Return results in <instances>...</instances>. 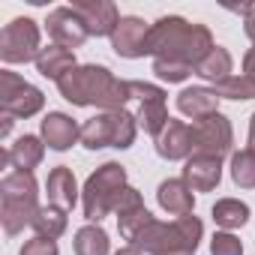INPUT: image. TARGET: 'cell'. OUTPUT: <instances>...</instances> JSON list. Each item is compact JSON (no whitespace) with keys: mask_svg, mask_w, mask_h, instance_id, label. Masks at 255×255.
I'll list each match as a JSON object with an SVG mask.
<instances>
[{"mask_svg":"<svg viewBox=\"0 0 255 255\" xmlns=\"http://www.w3.org/2000/svg\"><path fill=\"white\" fill-rule=\"evenodd\" d=\"M57 90L66 102H72L78 108L96 105L102 111H123V105L132 99L129 81L117 78L108 66H99V63L75 66L72 72H66L57 81Z\"/></svg>","mask_w":255,"mask_h":255,"instance_id":"1","label":"cell"},{"mask_svg":"<svg viewBox=\"0 0 255 255\" xmlns=\"http://www.w3.org/2000/svg\"><path fill=\"white\" fill-rule=\"evenodd\" d=\"M213 33L207 24L186 21L180 15H162L150 24V54L153 60H177L195 69V63L213 48Z\"/></svg>","mask_w":255,"mask_h":255,"instance_id":"2","label":"cell"},{"mask_svg":"<svg viewBox=\"0 0 255 255\" xmlns=\"http://www.w3.org/2000/svg\"><path fill=\"white\" fill-rule=\"evenodd\" d=\"M201 237H204L201 219L195 213H186V216H177L171 222L153 219L138 234V240L132 246L141 249L144 255H195Z\"/></svg>","mask_w":255,"mask_h":255,"instance_id":"3","label":"cell"},{"mask_svg":"<svg viewBox=\"0 0 255 255\" xmlns=\"http://www.w3.org/2000/svg\"><path fill=\"white\" fill-rule=\"evenodd\" d=\"M39 210V183L33 171H9L0 180V222L9 237L21 234L24 225H33Z\"/></svg>","mask_w":255,"mask_h":255,"instance_id":"4","label":"cell"},{"mask_svg":"<svg viewBox=\"0 0 255 255\" xmlns=\"http://www.w3.org/2000/svg\"><path fill=\"white\" fill-rule=\"evenodd\" d=\"M129 186L126 183V168L120 162H102L84 183L81 189V207H84V219L87 222H102L114 207L120 192Z\"/></svg>","mask_w":255,"mask_h":255,"instance_id":"5","label":"cell"},{"mask_svg":"<svg viewBox=\"0 0 255 255\" xmlns=\"http://www.w3.org/2000/svg\"><path fill=\"white\" fill-rule=\"evenodd\" d=\"M135 132H138L135 114H129L126 108L123 111H102L81 126V144L87 150H102V147L126 150V147H132Z\"/></svg>","mask_w":255,"mask_h":255,"instance_id":"6","label":"cell"},{"mask_svg":"<svg viewBox=\"0 0 255 255\" xmlns=\"http://www.w3.org/2000/svg\"><path fill=\"white\" fill-rule=\"evenodd\" d=\"M42 105H45V93L36 84L24 81L21 75H15L9 69H0V108H3V114L27 120L33 114H39Z\"/></svg>","mask_w":255,"mask_h":255,"instance_id":"7","label":"cell"},{"mask_svg":"<svg viewBox=\"0 0 255 255\" xmlns=\"http://www.w3.org/2000/svg\"><path fill=\"white\" fill-rule=\"evenodd\" d=\"M39 24L33 18H12L0 30V60L3 63H36L39 57Z\"/></svg>","mask_w":255,"mask_h":255,"instance_id":"8","label":"cell"},{"mask_svg":"<svg viewBox=\"0 0 255 255\" xmlns=\"http://www.w3.org/2000/svg\"><path fill=\"white\" fill-rule=\"evenodd\" d=\"M192 144L198 156H216L225 159L228 153H234V129H231V120L216 111L198 123H192Z\"/></svg>","mask_w":255,"mask_h":255,"instance_id":"9","label":"cell"},{"mask_svg":"<svg viewBox=\"0 0 255 255\" xmlns=\"http://www.w3.org/2000/svg\"><path fill=\"white\" fill-rule=\"evenodd\" d=\"M111 48L117 57L126 60H138L150 54V24L138 15H123L117 30L111 33Z\"/></svg>","mask_w":255,"mask_h":255,"instance_id":"10","label":"cell"},{"mask_svg":"<svg viewBox=\"0 0 255 255\" xmlns=\"http://www.w3.org/2000/svg\"><path fill=\"white\" fill-rule=\"evenodd\" d=\"M45 30H48V36H51L54 45H63V48H69V51L81 48V45L87 42V36H90L87 27H84V21H81V15H78L72 6H57V9H51L48 18H45Z\"/></svg>","mask_w":255,"mask_h":255,"instance_id":"11","label":"cell"},{"mask_svg":"<svg viewBox=\"0 0 255 255\" xmlns=\"http://www.w3.org/2000/svg\"><path fill=\"white\" fill-rule=\"evenodd\" d=\"M72 9L81 15L90 36H108L111 39V33L117 30V24L123 18L111 0H72Z\"/></svg>","mask_w":255,"mask_h":255,"instance_id":"12","label":"cell"},{"mask_svg":"<svg viewBox=\"0 0 255 255\" xmlns=\"http://www.w3.org/2000/svg\"><path fill=\"white\" fill-rule=\"evenodd\" d=\"M39 138L45 141V147L63 153L69 150L75 141H81V126L72 120V114L66 111H48L39 123Z\"/></svg>","mask_w":255,"mask_h":255,"instance_id":"13","label":"cell"},{"mask_svg":"<svg viewBox=\"0 0 255 255\" xmlns=\"http://www.w3.org/2000/svg\"><path fill=\"white\" fill-rule=\"evenodd\" d=\"M195 150L192 144V126L183 123V120H168V126L162 129V135L156 138V153L168 162H177V159H189Z\"/></svg>","mask_w":255,"mask_h":255,"instance_id":"14","label":"cell"},{"mask_svg":"<svg viewBox=\"0 0 255 255\" xmlns=\"http://www.w3.org/2000/svg\"><path fill=\"white\" fill-rule=\"evenodd\" d=\"M183 180L192 192H213L222 180V159L192 153L183 165Z\"/></svg>","mask_w":255,"mask_h":255,"instance_id":"15","label":"cell"},{"mask_svg":"<svg viewBox=\"0 0 255 255\" xmlns=\"http://www.w3.org/2000/svg\"><path fill=\"white\" fill-rule=\"evenodd\" d=\"M45 195H48V204H54L66 213L78 204V183H75V174H72L69 165H57V168L48 171Z\"/></svg>","mask_w":255,"mask_h":255,"instance_id":"16","label":"cell"},{"mask_svg":"<svg viewBox=\"0 0 255 255\" xmlns=\"http://www.w3.org/2000/svg\"><path fill=\"white\" fill-rule=\"evenodd\" d=\"M156 201H159V207H162L168 216H174V219L195 210V195H192V189L186 186L183 177H168V180H162L159 189H156Z\"/></svg>","mask_w":255,"mask_h":255,"instance_id":"17","label":"cell"},{"mask_svg":"<svg viewBox=\"0 0 255 255\" xmlns=\"http://www.w3.org/2000/svg\"><path fill=\"white\" fill-rule=\"evenodd\" d=\"M177 111L183 117H192V123H198L219 111V96L213 87H183L177 93Z\"/></svg>","mask_w":255,"mask_h":255,"instance_id":"18","label":"cell"},{"mask_svg":"<svg viewBox=\"0 0 255 255\" xmlns=\"http://www.w3.org/2000/svg\"><path fill=\"white\" fill-rule=\"evenodd\" d=\"M78 63H75V51H69V48H63V45H45L42 51H39V57H36V72L42 75V78H51L54 84L66 75V72H72Z\"/></svg>","mask_w":255,"mask_h":255,"instance_id":"19","label":"cell"},{"mask_svg":"<svg viewBox=\"0 0 255 255\" xmlns=\"http://www.w3.org/2000/svg\"><path fill=\"white\" fill-rule=\"evenodd\" d=\"M45 156V141L39 135H21L9 147V162L15 171H33Z\"/></svg>","mask_w":255,"mask_h":255,"instance_id":"20","label":"cell"},{"mask_svg":"<svg viewBox=\"0 0 255 255\" xmlns=\"http://www.w3.org/2000/svg\"><path fill=\"white\" fill-rule=\"evenodd\" d=\"M231 66H234V60H231L228 48L213 45V48H210V51H207L198 63H195V75H198V78H204V81L219 84V81L231 78Z\"/></svg>","mask_w":255,"mask_h":255,"instance_id":"21","label":"cell"},{"mask_svg":"<svg viewBox=\"0 0 255 255\" xmlns=\"http://www.w3.org/2000/svg\"><path fill=\"white\" fill-rule=\"evenodd\" d=\"M72 249H75V255H111L108 231L102 225H96V222H87L84 228L75 231Z\"/></svg>","mask_w":255,"mask_h":255,"instance_id":"22","label":"cell"},{"mask_svg":"<svg viewBox=\"0 0 255 255\" xmlns=\"http://www.w3.org/2000/svg\"><path fill=\"white\" fill-rule=\"evenodd\" d=\"M210 216L222 231H234V228H243L249 222V204L240 198H219L213 204Z\"/></svg>","mask_w":255,"mask_h":255,"instance_id":"23","label":"cell"},{"mask_svg":"<svg viewBox=\"0 0 255 255\" xmlns=\"http://www.w3.org/2000/svg\"><path fill=\"white\" fill-rule=\"evenodd\" d=\"M135 120H138V126L156 141L159 135H162V129L168 126V105H165V99H150V102H138V114H135Z\"/></svg>","mask_w":255,"mask_h":255,"instance_id":"24","label":"cell"},{"mask_svg":"<svg viewBox=\"0 0 255 255\" xmlns=\"http://www.w3.org/2000/svg\"><path fill=\"white\" fill-rule=\"evenodd\" d=\"M156 216L144 207V204H138V207H129V210H123V213H117V231H120V237L126 240V246H132L135 240H138V234L153 222Z\"/></svg>","mask_w":255,"mask_h":255,"instance_id":"25","label":"cell"},{"mask_svg":"<svg viewBox=\"0 0 255 255\" xmlns=\"http://www.w3.org/2000/svg\"><path fill=\"white\" fill-rule=\"evenodd\" d=\"M66 228H69V216H66V210H60L54 204H45L33 219L36 237H45V240H57Z\"/></svg>","mask_w":255,"mask_h":255,"instance_id":"26","label":"cell"},{"mask_svg":"<svg viewBox=\"0 0 255 255\" xmlns=\"http://www.w3.org/2000/svg\"><path fill=\"white\" fill-rule=\"evenodd\" d=\"M213 90H216V96L219 99H234V102H246V99H255V78H249V75H231V78H225V81H219V84H213Z\"/></svg>","mask_w":255,"mask_h":255,"instance_id":"27","label":"cell"},{"mask_svg":"<svg viewBox=\"0 0 255 255\" xmlns=\"http://www.w3.org/2000/svg\"><path fill=\"white\" fill-rule=\"evenodd\" d=\"M231 180L240 189H255V150L243 147L231 153Z\"/></svg>","mask_w":255,"mask_h":255,"instance_id":"28","label":"cell"},{"mask_svg":"<svg viewBox=\"0 0 255 255\" xmlns=\"http://www.w3.org/2000/svg\"><path fill=\"white\" fill-rule=\"evenodd\" d=\"M195 69L186 66V63H177V60H153V75L159 81H168V84H180L192 75Z\"/></svg>","mask_w":255,"mask_h":255,"instance_id":"29","label":"cell"},{"mask_svg":"<svg viewBox=\"0 0 255 255\" xmlns=\"http://www.w3.org/2000/svg\"><path fill=\"white\" fill-rule=\"evenodd\" d=\"M210 255H243V243L234 231H216L210 237Z\"/></svg>","mask_w":255,"mask_h":255,"instance_id":"30","label":"cell"},{"mask_svg":"<svg viewBox=\"0 0 255 255\" xmlns=\"http://www.w3.org/2000/svg\"><path fill=\"white\" fill-rule=\"evenodd\" d=\"M129 93L138 102H150V99H165L168 96L159 84H150V81H129Z\"/></svg>","mask_w":255,"mask_h":255,"instance_id":"31","label":"cell"},{"mask_svg":"<svg viewBox=\"0 0 255 255\" xmlns=\"http://www.w3.org/2000/svg\"><path fill=\"white\" fill-rule=\"evenodd\" d=\"M18 255H60L57 249V240H45V237H33L21 246Z\"/></svg>","mask_w":255,"mask_h":255,"instance_id":"32","label":"cell"},{"mask_svg":"<svg viewBox=\"0 0 255 255\" xmlns=\"http://www.w3.org/2000/svg\"><path fill=\"white\" fill-rule=\"evenodd\" d=\"M138 204H144L141 192H138L135 186H126V189L120 192V198H117V207H114V213H123V210H129V207H138Z\"/></svg>","mask_w":255,"mask_h":255,"instance_id":"33","label":"cell"},{"mask_svg":"<svg viewBox=\"0 0 255 255\" xmlns=\"http://www.w3.org/2000/svg\"><path fill=\"white\" fill-rule=\"evenodd\" d=\"M243 33L252 39V45H255V3L249 6V12L243 15Z\"/></svg>","mask_w":255,"mask_h":255,"instance_id":"34","label":"cell"},{"mask_svg":"<svg viewBox=\"0 0 255 255\" xmlns=\"http://www.w3.org/2000/svg\"><path fill=\"white\" fill-rule=\"evenodd\" d=\"M243 75H249V78H255V45L243 54Z\"/></svg>","mask_w":255,"mask_h":255,"instance_id":"35","label":"cell"},{"mask_svg":"<svg viewBox=\"0 0 255 255\" xmlns=\"http://www.w3.org/2000/svg\"><path fill=\"white\" fill-rule=\"evenodd\" d=\"M12 123H15V117H9V114H3V126H0V135H3V138H6V135L12 132Z\"/></svg>","mask_w":255,"mask_h":255,"instance_id":"36","label":"cell"},{"mask_svg":"<svg viewBox=\"0 0 255 255\" xmlns=\"http://www.w3.org/2000/svg\"><path fill=\"white\" fill-rule=\"evenodd\" d=\"M111 255H144V252L135 249V246H123V249H117V252H111Z\"/></svg>","mask_w":255,"mask_h":255,"instance_id":"37","label":"cell"},{"mask_svg":"<svg viewBox=\"0 0 255 255\" xmlns=\"http://www.w3.org/2000/svg\"><path fill=\"white\" fill-rule=\"evenodd\" d=\"M249 150H255V114L249 117Z\"/></svg>","mask_w":255,"mask_h":255,"instance_id":"38","label":"cell"}]
</instances>
